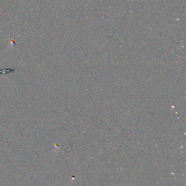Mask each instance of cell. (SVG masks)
Returning a JSON list of instances; mask_svg holds the SVG:
<instances>
[{
  "label": "cell",
  "instance_id": "1",
  "mask_svg": "<svg viewBox=\"0 0 186 186\" xmlns=\"http://www.w3.org/2000/svg\"><path fill=\"white\" fill-rule=\"evenodd\" d=\"M15 71V68H0V75H5V74H8L13 73Z\"/></svg>",
  "mask_w": 186,
  "mask_h": 186
}]
</instances>
